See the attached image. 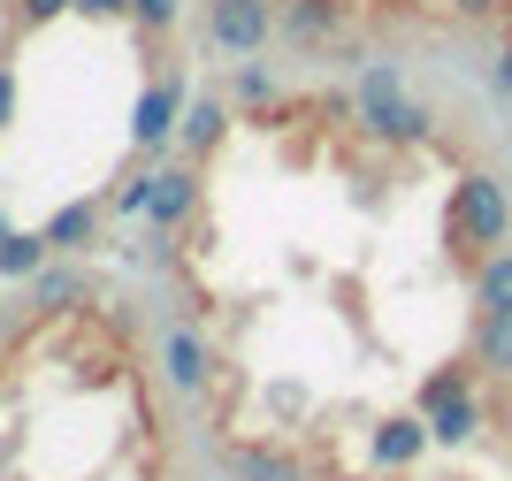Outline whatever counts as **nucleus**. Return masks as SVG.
<instances>
[{
  "instance_id": "f03ea898",
  "label": "nucleus",
  "mask_w": 512,
  "mask_h": 481,
  "mask_svg": "<svg viewBox=\"0 0 512 481\" xmlns=\"http://www.w3.org/2000/svg\"><path fill=\"white\" fill-rule=\"evenodd\" d=\"M199 69V0H0V275L146 207Z\"/></svg>"
},
{
  "instance_id": "20e7f679",
  "label": "nucleus",
  "mask_w": 512,
  "mask_h": 481,
  "mask_svg": "<svg viewBox=\"0 0 512 481\" xmlns=\"http://www.w3.org/2000/svg\"><path fill=\"white\" fill-rule=\"evenodd\" d=\"M505 0H199L207 54L321 69H482Z\"/></svg>"
},
{
  "instance_id": "f257e3e1",
  "label": "nucleus",
  "mask_w": 512,
  "mask_h": 481,
  "mask_svg": "<svg viewBox=\"0 0 512 481\" xmlns=\"http://www.w3.org/2000/svg\"><path fill=\"white\" fill-rule=\"evenodd\" d=\"M138 230L214 481H512V168L451 69L207 54Z\"/></svg>"
},
{
  "instance_id": "7ed1b4c3",
  "label": "nucleus",
  "mask_w": 512,
  "mask_h": 481,
  "mask_svg": "<svg viewBox=\"0 0 512 481\" xmlns=\"http://www.w3.org/2000/svg\"><path fill=\"white\" fill-rule=\"evenodd\" d=\"M0 481H214L138 268L69 252L0 275Z\"/></svg>"
}]
</instances>
